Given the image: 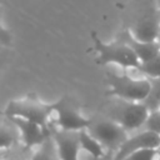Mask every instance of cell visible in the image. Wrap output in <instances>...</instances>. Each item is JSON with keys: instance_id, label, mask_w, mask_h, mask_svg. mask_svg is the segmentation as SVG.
Returning a JSON list of instances; mask_svg holds the SVG:
<instances>
[{"instance_id": "6da1fadb", "label": "cell", "mask_w": 160, "mask_h": 160, "mask_svg": "<svg viewBox=\"0 0 160 160\" xmlns=\"http://www.w3.org/2000/svg\"><path fill=\"white\" fill-rule=\"evenodd\" d=\"M6 118H20L40 125L42 129L51 131L52 104L42 102L36 96H26L18 100H11L4 110Z\"/></svg>"}, {"instance_id": "7a4b0ae2", "label": "cell", "mask_w": 160, "mask_h": 160, "mask_svg": "<svg viewBox=\"0 0 160 160\" xmlns=\"http://www.w3.org/2000/svg\"><path fill=\"white\" fill-rule=\"evenodd\" d=\"M128 30L140 41H158L160 34V19L155 0H136L134 19Z\"/></svg>"}, {"instance_id": "3957f363", "label": "cell", "mask_w": 160, "mask_h": 160, "mask_svg": "<svg viewBox=\"0 0 160 160\" xmlns=\"http://www.w3.org/2000/svg\"><path fill=\"white\" fill-rule=\"evenodd\" d=\"M91 40L96 51V62L99 65H118L124 69L138 70L140 62L134 52L118 39L105 42L95 31L91 32Z\"/></svg>"}, {"instance_id": "277c9868", "label": "cell", "mask_w": 160, "mask_h": 160, "mask_svg": "<svg viewBox=\"0 0 160 160\" xmlns=\"http://www.w3.org/2000/svg\"><path fill=\"white\" fill-rule=\"evenodd\" d=\"M106 81L109 85L108 94L120 100L144 102L150 91V81L144 76L131 78L125 74L119 75L108 72Z\"/></svg>"}, {"instance_id": "5b68a950", "label": "cell", "mask_w": 160, "mask_h": 160, "mask_svg": "<svg viewBox=\"0 0 160 160\" xmlns=\"http://www.w3.org/2000/svg\"><path fill=\"white\" fill-rule=\"evenodd\" d=\"M148 115L149 110L142 102L115 99L108 105L105 118L112 120L128 132L144 126Z\"/></svg>"}, {"instance_id": "8992f818", "label": "cell", "mask_w": 160, "mask_h": 160, "mask_svg": "<svg viewBox=\"0 0 160 160\" xmlns=\"http://www.w3.org/2000/svg\"><path fill=\"white\" fill-rule=\"evenodd\" d=\"M52 124L58 128L56 130L64 131H80L86 130L91 119L85 118L78 102L70 96H62L58 101L52 102V118H51V129Z\"/></svg>"}, {"instance_id": "52a82bcc", "label": "cell", "mask_w": 160, "mask_h": 160, "mask_svg": "<svg viewBox=\"0 0 160 160\" xmlns=\"http://www.w3.org/2000/svg\"><path fill=\"white\" fill-rule=\"evenodd\" d=\"M86 130L110 152H115L128 139V132L120 125L105 116L91 119V124Z\"/></svg>"}, {"instance_id": "ba28073f", "label": "cell", "mask_w": 160, "mask_h": 160, "mask_svg": "<svg viewBox=\"0 0 160 160\" xmlns=\"http://www.w3.org/2000/svg\"><path fill=\"white\" fill-rule=\"evenodd\" d=\"M19 132L20 141L25 149H35L41 145L49 136H51V131L42 129L40 125L20 119V118H8Z\"/></svg>"}, {"instance_id": "9c48e42d", "label": "cell", "mask_w": 160, "mask_h": 160, "mask_svg": "<svg viewBox=\"0 0 160 160\" xmlns=\"http://www.w3.org/2000/svg\"><path fill=\"white\" fill-rule=\"evenodd\" d=\"M159 146H160V136L154 132L144 130L134 136L128 138L125 142L114 152L112 160H124L139 150L158 149Z\"/></svg>"}, {"instance_id": "30bf717a", "label": "cell", "mask_w": 160, "mask_h": 160, "mask_svg": "<svg viewBox=\"0 0 160 160\" xmlns=\"http://www.w3.org/2000/svg\"><path fill=\"white\" fill-rule=\"evenodd\" d=\"M51 136L56 144L61 160H79V152L81 150L79 142V131L52 130Z\"/></svg>"}, {"instance_id": "8fae6325", "label": "cell", "mask_w": 160, "mask_h": 160, "mask_svg": "<svg viewBox=\"0 0 160 160\" xmlns=\"http://www.w3.org/2000/svg\"><path fill=\"white\" fill-rule=\"evenodd\" d=\"M116 39L119 41L124 42L134 52V55L138 58L139 62H144V61L151 59L152 56H155L160 51V46H159L158 41H154V42L140 41L138 39H135L128 29L121 30Z\"/></svg>"}, {"instance_id": "7c38bea8", "label": "cell", "mask_w": 160, "mask_h": 160, "mask_svg": "<svg viewBox=\"0 0 160 160\" xmlns=\"http://www.w3.org/2000/svg\"><path fill=\"white\" fill-rule=\"evenodd\" d=\"M79 142H80L81 150L86 151L91 156V159H100L108 152L105 151L102 145L88 132V130L79 131Z\"/></svg>"}, {"instance_id": "4fadbf2b", "label": "cell", "mask_w": 160, "mask_h": 160, "mask_svg": "<svg viewBox=\"0 0 160 160\" xmlns=\"http://www.w3.org/2000/svg\"><path fill=\"white\" fill-rule=\"evenodd\" d=\"M19 140V132L14 124L9 119L6 124L0 121V151H8L12 149Z\"/></svg>"}, {"instance_id": "5bb4252c", "label": "cell", "mask_w": 160, "mask_h": 160, "mask_svg": "<svg viewBox=\"0 0 160 160\" xmlns=\"http://www.w3.org/2000/svg\"><path fill=\"white\" fill-rule=\"evenodd\" d=\"M29 160H61L52 136H49L41 145L35 148Z\"/></svg>"}, {"instance_id": "9a60e30c", "label": "cell", "mask_w": 160, "mask_h": 160, "mask_svg": "<svg viewBox=\"0 0 160 160\" xmlns=\"http://www.w3.org/2000/svg\"><path fill=\"white\" fill-rule=\"evenodd\" d=\"M136 71L146 79H160V51L151 59L140 62Z\"/></svg>"}, {"instance_id": "2e32d148", "label": "cell", "mask_w": 160, "mask_h": 160, "mask_svg": "<svg viewBox=\"0 0 160 160\" xmlns=\"http://www.w3.org/2000/svg\"><path fill=\"white\" fill-rule=\"evenodd\" d=\"M150 81V91L146 99L144 100V105L150 111L160 110V79H149Z\"/></svg>"}, {"instance_id": "e0dca14e", "label": "cell", "mask_w": 160, "mask_h": 160, "mask_svg": "<svg viewBox=\"0 0 160 160\" xmlns=\"http://www.w3.org/2000/svg\"><path fill=\"white\" fill-rule=\"evenodd\" d=\"M144 128L146 131L154 132V134L160 136V110H155V111L149 112L146 121L144 124Z\"/></svg>"}, {"instance_id": "ac0fdd59", "label": "cell", "mask_w": 160, "mask_h": 160, "mask_svg": "<svg viewBox=\"0 0 160 160\" xmlns=\"http://www.w3.org/2000/svg\"><path fill=\"white\" fill-rule=\"evenodd\" d=\"M158 149H142L139 150L124 160H156Z\"/></svg>"}, {"instance_id": "d6986e66", "label": "cell", "mask_w": 160, "mask_h": 160, "mask_svg": "<svg viewBox=\"0 0 160 160\" xmlns=\"http://www.w3.org/2000/svg\"><path fill=\"white\" fill-rule=\"evenodd\" d=\"M11 40H12V38H11L10 32L0 22V45L4 46V48L9 46V45H11Z\"/></svg>"}, {"instance_id": "ffe728a7", "label": "cell", "mask_w": 160, "mask_h": 160, "mask_svg": "<svg viewBox=\"0 0 160 160\" xmlns=\"http://www.w3.org/2000/svg\"><path fill=\"white\" fill-rule=\"evenodd\" d=\"M112 156H114V152L108 151L102 158H100V159H91V160H112Z\"/></svg>"}, {"instance_id": "44dd1931", "label": "cell", "mask_w": 160, "mask_h": 160, "mask_svg": "<svg viewBox=\"0 0 160 160\" xmlns=\"http://www.w3.org/2000/svg\"><path fill=\"white\" fill-rule=\"evenodd\" d=\"M155 5H156V10H158L159 19H160V0H155Z\"/></svg>"}, {"instance_id": "7402d4cb", "label": "cell", "mask_w": 160, "mask_h": 160, "mask_svg": "<svg viewBox=\"0 0 160 160\" xmlns=\"http://www.w3.org/2000/svg\"><path fill=\"white\" fill-rule=\"evenodd\" d=\"M2 160H21V159H19V158H12V156H5L4 155V159Z\"/></svg>"}, {"instance_id": "603a6c76", "label": "cell", "mask_w": 160, "mask_h": 160, "mask_svg": "<svg viewBox=\"0 0 160 160\" xmlns=\"http://www.w3.org/2000/svg\"><path fill=\"white\" fill-rule=\"evenodd\" d=\"M2 152H5V151H0V160H2V159H4V155H2Z\"/></svg>"}, {"instance_id": "cb8c5ba5", "label": "cell", "mask_w": 160, "mask_h": 160, "mask_svg": "<svg viewBox=\"0 0 160 160\" xmlns=\"http://www.w3.org/2000/svg\"><path fill=\"white\" fill-rule=\"evenodd\" d=\"M158 44H159V46H160V34H159V38H158Z\"/></svg>"}, {"instance_id": "d4e9b609", "label": "cell", "mask_w": 160, "mask_h": 160, "mask_svg": "<svg viewBox=\"0 0 160 160\" xmlns=\"http://www.w3.org/2000/svg\"><path fill=\"white\" fill-rule=\"evenodd\" d=\"M1 48H4V46H1V45H0V56H1Z\"/></svg>"}, {"instance_id": "484cf974", "label": "cell", "mask_w": 160, "mask_h": 160, "mask_svg": "<svg viewBox=\"0 0 160 160\" xmlns=\"http://www.w3.org/2000/svg\"><path fill=\"white\" fill-rule=\"evenodd\" d=\"M0 16H1V11H0Z\"/></svg>"}]
</instances>
